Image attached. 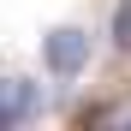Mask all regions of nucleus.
Masks as SVG:
<instances>
[{
    "mask_svg": "<svg viewBox=\"0 0 131 131\" xmlns=\"http://www.w3.org/2000/svg\"><path fill=\"white\" fill-rule=\"evenodd\" d=\"M42 66H48L54 78H78L83 66H90V30L83 24H60L42 36Z\"/></svg>",
    "mask_w": 131,
    "mask_h": 131,
    "instance_id": "f257e3e1",
    "label": "nucleus"
},
{
    "mask_svg": "<svg viewBox=\"0 0 131 131\" xmlns=\"http://www.w3.org/2000/svg\"><path fill=\"white\" fill-rule=\"evenodd\" d=\"M113 30H119V36H113L119 48H131V0H125V6H119V18H113Z\"/></svg>",
    "mask_w": 131,
    "mask_h": 131,
    "instance_id": "f03ea898",
    "label": "nucleus"
}]
</instances>
